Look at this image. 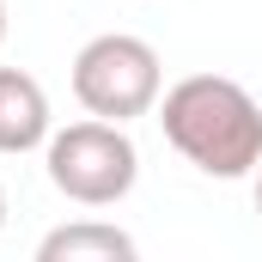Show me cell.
Returning a JSON list of instances; mask_svg holds the SVG:
<instances>
[{"mask_svg":"<svg viewBox=\"0 0 262 262\" xmlns=\"http://www.w3.org/2000/svg\"><path fill=\"white\" fill-rule=\"evenodd\" d=\"M165 140L207 177H250L262 165V104L226 73H189L159 104Z\"/></svg>","mask_w":262,"mask_h":262,"instance_id":"cell-1","label":"cell"},{"mask_svg":"<svg viewBox=\"0 0 262 262\" xmlns=\"http://www.w3.org/2000/svg\"><path fill=\"white\" fill-rule=\"evenodd\" d=\"M43 165H49V183L79 207H116L140 177V152H134L128 128L104 116L55 128L43 146Z\"/></svg>","mask_w":262,"mask_h":262,"instance_id":"cell-2","label":"cell"},{"mask_svg":"<svg viewBox=\"0 0 262 262\" xmlns=\"http://www.w3.org/2000/svg\"><path fill=\"white\" fill-rule=\"evenodd\" d=\"M159 49L146 37L128 31H110V37H92L79 55H73V98L104 116V122H134L159 104Z\"/></svg>","mask_w":262,"mask_h":262,"instance_id":"cell-3","label":"cell"},{"mask_svg":"<svg viewBox=\"0 0 262 262\" xmlns=\"http://www.w3.org/2000/svg\"><path fill=\"white\" fill-rule=\"evenodd\" d=\"M49 92L25 67H0V152H37L49 146Z\"/></svg>","mask_w":262,"mask_h":262,"instance_id":"cell-4","label":"cell"},{"mask_svg":"<svg viewBox=\"0 0 262 262\" xmlns=\"http://www.w3.org/2000/svg\"><path fill=\"white\" fill-rule=\"evenodd\" d=\"M128 232L104 226V220H73V226H55L43 244H37V262H134Z\"/></svg>","mask_w":262,"mask_h":262,"instance_id":"cell-5","label":"cell"},{"mask_svg":"<svg viewBox=\"0 0 262 262\" xmlns=\"http://www.w3.org/2000/svg\"><path fill=\"white\" fill-rule=\"evenodd\" d=\"M0 43H6V0H0Z\"/></svg>","mask_w":262,"mask_h":262,"instance_id":"cell-6","label":"cell"},{"mask_svg":"<svg viewBox=\"0 0 262 262\" xmlns=\"http://www.w3.org/2000/svg\"><path fill=\"white\" fill-rule=\"evenodd\" d=\"M0 232H6V189H0Z\"/></svg>","mask_w":262,"mask_h":262,"instance_id":"cell-7","label":"cell"},{"mask_svg":"<svg viewBox=\"0 0 262 262\" xmlns=\"http://www.w3.org/2000/svg\"><path fill=\"white\" fill-rule=\"evenodd\" d=\"M256 213H262V177H256Z\"/></svg>","mask_w":262,"mask_h":262,"instance_id":"cell-8","label":"cell"}]
</instances>
